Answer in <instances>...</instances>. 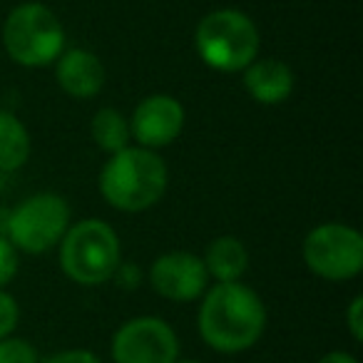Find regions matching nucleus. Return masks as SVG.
Returning <instances> with one entry per match:
<instances>
[{"instance_id":"obj_1","label":"nucleus","mask_w":363,"mask_h":363,"mask_svg":"<svg viewBox=\"0 0 363 363\" xmlns=\"http://www.w3.org/2000/svg\"><path fill=\"white\" fill-rule=\"evenodd\" d=\"M197 328L202 341L212 351H249L267 331V306L262 296L247 284H214L202 294Z\"/></svg>"},{"instance_id":"obj_2","label":"nucleus","mask_w":363,"mask_h":363,"mask_svg":"<svg viewBox=\"0 0 363 363\" xmlns=\"http://www.w3.org/2000/svg\"><path fill=\"white\" fill-rule=\"evenodd\" d=\"M97 184L112 209L137 214L162 202L169 184V169L157 152L130 145L110 155Z\"/></svg>"},{"instance_id":"obj_3","label":"nucleus","mask_w":363,"mask_h":363,"mask_svg":"<svg viewBox=\"0 0 363 363\" xmlns=\"http://www.w3.org/2000/svg\"><path fill=\"white\" fill-rule=\"evenodd\" d=\"M194 48L207 67L232 75L257 60L262 35L247 13L237 8H217L197 23Z\"/></svg>"},{"instance_id":"obj_4","label":"nucleus","mask_w":363,"mask_h":363,"mask_svg":"<svg viewBox=\"0 0 363 363\" xmlns=\"http://www.w3.org/2000/svg\"><path fill=\"white\" fill-rule=\"evenodd\" d=\"M57 247L60 269L77 286L92 289L112 281V274L122 262L120 237L105 219L97 217L70 224Z\"/></svg>"},{"instance_id":"obj_5","label":"nucleus","mask_w":363,"mask_h":363,"mask_svg":"<svg viewBox=\"0 0 363 363\" xmlns=\"http://www.w3.org/2000/svg\"><path fill=\"white\" fill-rule=\"evenodd\" d=\"M3 48L21 67H48L65 50V28L43 3H23L3 23Z\"/></svg>"},{"instance_id":"obj_6","label":"nucleus","mask_w":363,"mask_h":363,"mask_svg":"<svg viewBox=\"0 0 363 363\" xmlns=\"http://www.w3.org/2000/svg\"><path fill=\"white\" fill-rule=\"evenodd\" d=\"M306 269L323 281H351L363 272V237L343 222H323L301 244Z\"/></svg>"},{"instance_id":"obj_7","label":"nucleus","mask_w":363,"mask_h":363,"mask_svg":"<svg viewBox=\"0 0 363 363\" xmlns=\"http://www.w3.org/2000/svg\"><path fill=\"white\" fill-rule=\"evenodd\" d=\"M70 227V207L55 192H38L8 214L6 237L18 252L45 254L60 244Z\"/></svg>"},{"instance_id":"obj_8","label":"nucleus","mask_w":363,"mask_h":363,"mask_svg":"<svg viewBox=\"0 0 363 363\" xmlns=\"http://www.w3.org/2000/svg\"><path fill=\"white\" fill-rule=\"evenodd\" d=\"M115 363H174L179 338L160 316H135L115 331L110 343Z\"/></svg>"},{"instance_id":"obj_9","label":"nucleus","mask_w":363,"mask_h":363,"mask_svg":"<svg viewBox=\"0 0 363 363\" xmlns=\"http://www.w3.org/2000/svg\"><path fill=\"white\" fill-rule=\"evenodd\" d=\"M150 284L167 301L187 303L202 298V294L209 289V274L197 254L167 252L152 262Z\"/></svg>"},{"instance_id":"obj_10","label":"nucleus","mask_w":363,"mask_h":363,"mask_svg":"<svg viewBox=\"0 0 363 363\" xmlns=\"http://www.w3.org/2000/svg\"><path fill=\"white\" fill-rule=\"evenodd\" d=\"M184 120H187V115H184L182 102L172 95L157 92V95L140 100V105L132 112V140L137 142V147L157 152L179 140V135L184 132Z\"/></svg>"},{"instance_id":"obj_11","label":"nucleus","mask_w":363,"mask_h":363,"mask_svg":"<svg viewBox=\"0 0 363 363\" xmlns=\"http://www.w3.org/2000/svg\"><path fill=\"white\" fill-rule=\"evenodd\" d=\"M52 65H55L57 87L75 100H92L105 87V65L92 50L67 48Z\"/></svg>"},{"instance_id":"obj_12","label":"nucleus","mask_w":363,"mask_h":363,"mask_svg":"<svg viewBox=\"0 0 363 363\" xmlns=\"http://www.w3.org/2000/svg\"><path fill=\"white\" fill-rule=\"evenodd\" d=\"M244 90L259 105H281L291 97L296 77L294 70L279 57H257L244 67Z\"/></svg>"},{"instance_id":"obj_13","label":"nucleus","mask_w":363,"mask_h":363,"mask_svg":"<svg viewBox=\"0 0 363 363\" xmlns=\"http://www.w3.org/2000/svg\"><path fill=\"white\" fill-rule=\"evenodd\" d=\"M202 262H204V269H207L209 279H214L217 284L239 281L249 269V252L239 237L222 234V237L209 242Z\"/></svg>"},{"instance_id":"obj_14","label":"nucleus","mask_w":363,"mask_h":363,"mask_svg":"<svg viewBox=\"0 0 363 363\" xmlns=\"http://www.w3.org/2000/svg\"><path fill=\"white\" fill-rule=\"evenodd\" d=\"M30 132L21 117L11 110H0V172H18L30 160Z\"/></svg>"},{"instance_id":"obj_15","label":"nucleus","mask_w":363,"mask_h":363,"mask_svg":"<svg viewBox=\"0 0 363 363\" xmlns=\"http://www.w3.org/2000/svg\"><path fill=\"white\" fill-rule=\"evenodd\" d=\"M90 135L92 142L97 145V150L115 155V152L130 147L132 132H130V117H125L115 107H100L92 115L90 122Z\"/></svg>"},{"instance_id":"obj_16","label":"nucleus","mask_w":363,"mask_h":363,"mask_svg":"<svg viewBox=\"0 0 363 363\" xmlns=\"http://www.w3.org/2000/svg\"><path fill=\"white\" fill-rule=\"evenodd\" d=\"M0 363H40V356L28 338L6 336L0 338Z\"/></svg>"},{"instance_id":"obj_17","label":"nucleus","mask_w":363,"mask_h":363,"mask_svg":"<svg viewBox=\"0 0 363 363\" xmlns=\"http://www.w3.org/2000/svg\"><path fill=\"white\" fill-rule=\"evenodd\" d=\"M21 269V252L8 237H0V289H6Z\"/></svg>"},{"instance_id":"obj_18","label":"nucleus","mask_w":363,"mask_h":363,"mask_svg":"<svg viewBox=\"0 0 363 363\" xmlns=\"http://www.w3.org/2000/svg\"><path fill=\"white\" fill-rule=\"evenodd\" d=\"M18 318H21V308H18L16 296L8 294L6 289H0V338L13 336Z\"/></svg>"},{"instance_id":"obj_19","label":"nucleus","mask_w":363,"mask_h":363,"mask_svg":"<svg viewBox=\"0 0 363 363\" xmlns=\"http://www.w3.org/2000/svg\"><path fill=\"white\" fill-rule=\"evenodd\" d=\"M346 328L356 343L363 341V296H353L346 308Z\"/></svg>"},{"instance_id":"obj_20","label":"nucleus","mask_w":363,"mask_h":363,"mask_svg":"<svg viewBox=\"0 0 363 363\" xmlns=\"http://www.w3.org/2000/svg\"><path fill=\"white\" fill-rule=\"evenodd\" d=\"M40 363H102V358L97 353L87 351V348H67V351L52 353Z\"/></svg>"},{"instance_id":"obj_21","label":"nucleus","mask_w":363,"mask_h":363,"mask_svg":"<svg viewBox=\"0 0 363 363\" xmlns=\"http://www.w3.org/2000/svg\"><path fill=\"white\" fill-rule=\"evenodd\" d=\"M112 279H115L117 286H122V289H137V286H140V281H142V272H140V267H137V264L120 262V264H117V269H115V274H112Z\"/></svg>"},{"instance_id":"obj_22","label":"nucleus","mask_w":363,"mask_h":363,"mask_svg":"<svg viewBox=\"0 0 363 363\" xmlns=\"http://www.w3.org/2000/svg\"><path fill=\"white\" fill-rule=\"evenodd\" d=\"M318 363H358V358L348 351H328L326 356L318 358Z\"/></svg>"},{"instance_id":"obj_23","label":"nucleus","mask_w":363,"mask_h":363,"mask_svg":"<svg viewBox=\"0 0 363 363\" xmlns=\"http://www.w3.org/2000/svg\"><path fill=\"white\" fill-rule=\"evenodd\" d=\"M8 214H11V209L0 207V237H6L8 232Z\"/></svg>"},{"instance_id":"obj_24","label":"nucleus","mask_w":363,"mask_h":363,"mask_svg":"<svg viewBox=\"0 0 363 363\" xmlns=\"http://www.w3.org/2000/svg\"><path fill=\"white\" fill-rule=\"evenodd\" d=\"M3 189H6V172H0V194H3Z\"/></svg>"},{"instance_id":"obj_25","label":"nucleus","mask_w":363,"mask_h":363,"mask_svg":"<svg viewBox=\"0 0 363 363\" xmlns=\"http://www.w3.org/2000/svg\"><path fill=\"white\" fill-rule=\"evenodd\" d=\"M174 363H199V361H194V358H177Z\"/></svg>"}]
</instances>
